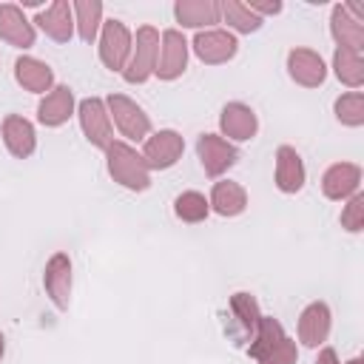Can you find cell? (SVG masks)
<instances>
[{"instance_id": "cell-15", "label": "cell", "mask_w": 364, "mask_h": 364, "mask_svg": "<svg viewBox=\"0 0 364 364\" xmlns=\"http://www.w3.org/2000/svg\"><path fill=\"white\" fill-rule=\"evenodd\" d=\"M361 185V168L355 162H336L321 176V193L333 202H347L353 193H358Z\"/></svg>"}, {"instance_id": "cell-5", "label": "cell", "mask_w": 364, "mask_h": 364, "mask_svg": "<svg viewBox=\"0 0 364 364\" xmlns=\"http://www.w3.org/2000/svg\"><path fill=\"white\" fill-rule=\"evenodd\" d=\"M131 46H134V34L122 20H102L100 28V60L108 71H119L125 68L128 57H131Z\"/></svg>"}, {"instance_id": "cell-1", "label": "cell", "mask_w": 364, "mask_h": 364, "mask_svg": "<svg viewBox=\"0 0 364 364\" xmlns=\"http://www.w3.org/2000/svg\"><path fill=\"white\" fill-rule=\"evenodd\" d=\"M247 355L256 364H296L299 361L296 341L284 333L282 321H276L273 316L259 318V327L247 344Z\"/></svg>"}, {"instance_id": "cell-9", "label": "cell", "mask_w": 364, "mask_h": 364, "mask_svg": "<svg viewBox=\"0 0 364 364\" xmlns=\"http://www.w3.org/2000/svg\"><path fill=\"white\" fill-rule=\"evenodd\" d=\"M196 156L202 162V171L210 179H219L228 168L236 165L239 151H236L233 142H228L219 134H199V139H196Z\"/></svg>"}, {"instance_id": "cell-11", "label": "cell", "mask_w": 364, "mask_h": 364, "mask_svg": "<svg viewBox=\"0 0 364 364\" xmlns=\"http://www.w3.org/2000/svg\"><path fill=\"white\" fill-rule=\"evenodd\" d=\"M43 287L57 310H68V304H71V259L65 253H54L46 262Z\"/></svg>"}, {"instance_id": "cell-6", "label": "cell", "mask_w": 364, "mask_h": 364, "mask_svg": "<svg viewBox=\"0 0 364 364\" xmlns=\"http://www.w3.org/2000/svg\"><path fill=\"white\" fill-rule=\"evenodd\" d=\"M185 154V139L173 128H159L142 142V159L151 171H168L173 168Z\"/></svg>"}, {"instance_id": "cell-12", "label": "cell", "mask_w": 364, "mask_h": 364, "mask_svg": "<svg viewBox=\"0 0 364 364\" xmlns=\"http://www.w3.org/2000/svg\"><path fill=\"white\" fill-rule=\"evenodd\" d=\"M287 74H290V80L296 85L318 88L327 80V65H324L318 51H313V48H293L287 54Z\"/></svg>"}, {"instance_id": "cell-23", "label": "cell", "mask_w": 364, "mask_h": 364, "mask_svg": "<svg viewBox=\"0 0 364 364\" xmlns=\"http://www.w3.org/2000/svg\"><path fill=\"white\" fill-rule=\"evenodd\" d=\"M330 34L336 40V48H350V51H364V23L353 20L344 9V3H336L330 11Z\"/></svg>"}, {"instance_id": "cell-19", "label": "cell", "mask_w": 364, "mask_h": 364, "mask_svg": "<svg viewBox=\"0 0 364 364\" xmlns=\"http://www.w3.org/2000/svg\"><path fill=\"white\" fill-rule=\"evenodd\" d=\"M74 114V91L68 85H54L37 105V119L46 128H60Z\"/></svg>"}, {"instance_id": "cell-33", "label": "cell", "mask_w": 364, "mask_h": 364, "mask_svg": "<svg viewBox=\"0 0 364 364\" xmlns=\"http://www.w3.org/2000/svg\"><path fill=\"white\" fill-rule=\"evenodd\" d=\"M316 364H341V361H338V353H336L333 347H321Z\"/></svg>"}, {"instance_id": "cell-22", "label": "cell", "mask_w": 364, "mask_h": 364, "mask_svg": "<svg viewBox=\"0 0 364 364\" xmlns=\"http://www.w3.org/2000/svg\"><path fill=\"white\" fill-rule=\"evenodd\" d=\"M173 17L182 28H199L205 31L208 26L219 23V0H176L173 3Z\"/></svg>"}, {"instance_id": "cell-14", "label": "cell", "mask_w": 364, "mask_h": 364, "mask_svg": "<svg viewBox=\"0 0 364 364\" xmlns=\"http://www.w3.org/2000/svg\"><path fill=\"white\" fill-rule=\"evenodd\" d=\"M34 23L23 14L20 6L14 3H0V40L9 43L11 48H31L34 46Z\"/></svg>"}, {"instance_id": "cell-3", "label": "cell", "mask_w": 364, "mask_h": 364, "mask_svg": "<svg viewBox=\"0 0 364 364\" xmlns=\"http://www.w3.org/2000/svg\"><path fill=\"white\" fill-rule=\"evenodd\" d=\"M156 60H159V31L154 26H139L131 46V57L122 68V80L131 85L145 82L148 77H154Z\"/></svg>"}, {"instance_id": "cell-8", "label": "cell", "mask_w": 364, "mask_h": 364, "mask_svg": "<svg viewBox=\"0 0 364 364\" xmlns=\"http://www.w3.org/2000/svg\"><path fill=\"white\" fill-rule=\"evenodd\" d=\"M188 51H191V46H188L185 34L179 28H165L159 34V60H156L154 74L162 82H171V80L182 77L185 68H188Z\"/></svg>"}, {"instance_id": "cell-4", "label": "cell", "mask_w": 364, "mask_h": 364, "mask_svg": "<svg viewBox=\"0 0 364 364\" xmlns=\"http://www.w3.org/2000/svg\"><path fill=\"white\" fill-rule=\"evenodd\" d=\"M111 125H117V131L131 139V142H145L151 136V117L142 111V105H136L131 97L125 94H108L105 100Z\"/></svg>"}, {"instance_id": "cell-26", "label": "cell", "mask_w": 364, "mask_h": 364, "mask_svg": "<svg viewBox=\"0 0 364 364\" xmlns=\"http://www.w3.org/2000/svg\"><path fill=\"white\" fill-rule=\"evenodd\" d=\"M219 17H222L233 31H239V34L259 31L262 23H264V20H262L256 11H250V6L242 3V0H222V3H219Z\"/></svg>"}, {"instance_id": "cell-17", "label": "cell", "mask_w": 364, "mask_h": 364, "mask_svg": "<svg viewBox=\"0 0 364 364\" xmlns=\"http://www.w3.org/2000/svg\"><path fill=\"white\" fill-rule=\"evenodd\" d=\"M0 134H3V145L17 159H28L34 154V148H37V131L20 114H6L3 125H0Z\"/></svg>"}, {"instance_id": "cell-2", "label": "cell", "mask_w": 364, "mask_h": 364, "mask_svg": "<svg viewBox=\"0 0 364 364\" xmlns=\"http://www.w3.org/2000/svg\"><path fill=\"white\" fill-rule=\"evenodd\" d=\"M105 168H108V176L125 191L139 193L151 188V168L145 165L142 154L125 139H114L105 148Z\"/></svg>"}, {"instance_id": "cell-35", "label": "cell", "mask_w": 364, "mask_h": 364, "mask_svg": "<svg viewBox=\"0 0 364 364\" xmlns=\"http://www.w3.org/2000/svg\"><path fill=\"white\" fill-rule=\"evenodd\" d=\"M347 364H364V361H361V358H358V355H355V358H350V361H347Z\"/></svg>"}, {"instance_id": "cell-16", "label": "cell", "mask_w": 364, "mask_h": 364, "mask_svg": "<svg viewBox=\"0 0 364 364\" xmlns=\"http://www.w3.org/2000/svg\"><path fill=\"white\" fill-rule=\"evenodd\" d=\"M330 324H333V316H330V307L324 301H310L301 316H299V324H296V333H299V341L304 347H321L330 336Z\"/></svg>"}, {"instance_id": "cell-24", "label": "cell", "mask_w": 364, "mask_h": 364, "mask_svg": "<svg viewBox=\"0 0 364 364\" xmlns=\"http://www.w3.org/2000/svg\"><path fill=\"white\" fill-rule=\"evenodd\" d=\"M208 205H210V210L213 213H219V216H239V213H245V208H247V191L239 185V182H233V179H219V182H213V188H210V199H208Z\"/></svg>"}, {"instance_id": "cell-27", "label": "cell", "mask_w": 364, "mask_h": 364, "mask_svg": "<svg viewBox=\"0 0 364 364\" xmlns=\"http://www.w3.org/2000/svg\"><path fill=\"white\" fill-rule=\"evenodd\" d=\"M333 71L338 82L347 88H361L364 85V57L350 48H336L333 51Z\"/></svg>"}, {"instance_id": "cell-25", "label": "cell", "mask_w": 364, "mask_h": 364, "mask_svg": "<svg viewBox=\"0 0 364 364\" xmlns=\"http://www.w3.org/2000/svg\"><path fill=\"white\" fill-rule=\"evenodd\" d=\"M74 11V31L82 43H94L102 28V3L100 0H77L71 3Z\"/></svg>"}, {"instance_id": "cell-32", "label": "cell", "mask_w": 364, "mask_h": 364, "mask_svg": "<svg viewBox=\"0 0 364 364\" xmlns=\"http://www.w3.org/2000/svg\"><path fill=\"white\" fill-rule=\"evenodd\" d=\"M247 6H250V11H256L262 20H264L267 14H279V11H282V3H279V0H273V3H259V0H250Z\"/></svg>"}, {"instance_id": "cell-13", "label": "cell", "mask_w": 364, "mask_h": 364, "mask_svg": "<svg viewBox=\"0 0 364 364\" xmlns=\"http://www.w3.org/2000/svg\"><path fill=\"white\" fill-rule=\"evenodd\" d=\"M219 131L222 136H228V142H247L256 136L259 131V119L256 111L245 102H228L219 114Z\"/></svg>"}, {"instance_id": "cell-21", "label": "cell", "mask_w": 364, "mask_h": 364, "mask_svg": "<svg viewBox=\"0 0 364 364\" xmlns=\"http://www.w3.org/2000/svg\"><path fill=\"white\" fill-rule=\"evenodd\" d=\"M14 80L26 91L43 94V97L54 88V71H51V65L43 63V60H37V57H28V54L14 60Z\"/></svg>"}, {"instance_id": "cell-20", "label": "cell", "mask_w": 364, "mask_h": 364, "mask_svg": "<svg viewBox=\"0 0 364 364\" xmlns=\"http://www.w3.org/2000/svg\"><path fill=\"white\" fill-rule=\"evenodd\" d=\"M307 171L293 145H279L276 151V188L282 193H299L304 188Z\"/></svg>"}, {"instance_id": "cell-31", "label": "cell", "mask_w": 364, "mask_h": 364, "mask_svg": "<svg viewBox=\"0 0 364 364\" xmlns=\"http://www.w3.org/2000/svg\"><path fill=\"white\" fill-rule=\"evenodd\" d=\"M341 228L350 233L364 230V193H353L347 199V205L341 208Z\"/></svg>"}, {"instance_id": "cell-29", "label": "cell", "mask_w": 364, "mask_h": 364, "mask_svg": "<svg viewBox=\"0 0 364 364\" xmlns=\"http://www.w3.org/2000/svg\"><path fill=\"white\" fill-rule=\"evenodd\" d=\"M173 213L188 222V225H196V222H205L208 213H210V205L205 199V193L199 191H182L176 199H173Z\"/></svg>"}, {"instance_id": "cell-34", "label": "cell", "mask_w": 364, "mask_h": 364, "mask_svg": "<svg viewBox=\"0 0 364 364\" xmlns=\"http://www.w3.org/2000/svg\"><path fill=\"white\" fill-rule=\"evenodd\" d=\"M3 353H6V338H3V333H0V361H3Z\"/></svg>"}, {"instance_id": "cell-10", "label": "cell", "mask_w": 364, "mask_h": 364, "mask_svg": "<svg viewBox=\"0 0 364 364\" xmlns=\"http://www.w3.org/2000/svg\"><path fill=\"white\" fill-rule=\"evenodd\" d=\"M191 48L205 65H222L236 57L239 40L225 28H205V31H196Z\"/></svg>"}, {"instance_id": "cell-28", "label": "cell", "mask_w": 364, "mask_h": 364, "mask_svg": "<svg viewBox=\"0 0 364 364\" xmlns=\"http://www.w3.org/2000/svg\"><path fill=\"white\" fill-rule=\"evenodd\" d=\"M230 313H233L236 324L242 327V336L250 341L253 333H256V327H259V318H262L256 299L250 293H233L230 296Z\"/></svg>"}, {"instance_id": "cell-7", "label": "cell", "mask_w": 364, "mask_h": 364, "mask_svg": "<svg viewBox=\"0 0 364 364\" xmlns=\"http://www.w3.org/2000/svg\"><path fill=\"white\" fill-rule=\"evenodd\" d=\"M77 117H80L82 136L91 145H97V148L105 151L114 142V125H111V117H108V108H105V100L102 97H85V100H80Z\"/></svg>"}, {"instance_id": "cell-18", "label": "cell", "mask_w": 364, "mask_h": 364, "mask_svg": "<svg viewBox=\"0 0 364 364\" xmlns=\"http://www.w3.org/2000/svg\"><path fill=\"white\" fill-rule=\"evenodd\" d=\"M37 28L54 43H68L74 37V11L68 0H54L37 14Z\"/></svg>"}, {"instance_id": "cell-30", "label": "cell", "mask_w": 364, "mask_h": 364, "mask_svg": "<svg viewBox=\"0 0 364 364\" xmlns=\"http://www.w3.org/2000/svg\"><path fill=\"white\" fill-rule=\"evenodd\" d=\"M336 119L347 128H358L364 125V94L361 91H347L333 102Z\"/></svg>"}]
</instances>
